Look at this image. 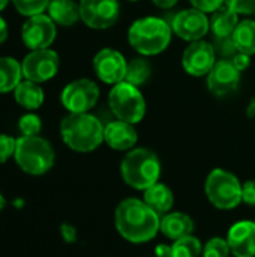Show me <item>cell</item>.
Returning <instances> with one entry per match:
<instances>
[{
  "label": "cell",
  "mask_w": 255,
  "mask_h": 257,
  "mask_svg": "<svg viewBox=\"0 0 255 257\" xmlns=\"http://www.w3.org/2000/svg\"><path fill=\"white\" fill-rule=\"evenodd\" d=\"M51 0H12L15 9L24 17H33L38 14H44L48 9Z\"/></svg>",
  "instance_id": "cell-27"
},
{
  "label": "cell",
  "mask_w": 255,
  "mask_h": 257,
  "mask_svg": "<svg viewBox=\"0 0 255 257\" xmlns=\"http://www.w3.org/2000/svg\"><path fill=\"white\" fill-rule=\"evenodd\" d=\"M234 45L239 53L252 56L255 54V21L254 20H243L239 21L234 33L231 35Z\"/></svg>",
  "instance_id": "cell-24"
},
{
  "label": "cell",
  "mask_w": 255,
  "mask_h": 257,
  "mask_svg": "<svg viewBox=\"0 0 255 257\" xmlns=\"http://www.w3.org/2000/svg\"><path fill=\"white\" fill-rule=\"evenodd\" d=\"M138 134L132 123L113 120L104 126V142L114 151H129L135 146Z\"/></svg>",
  "instance_id": "cell-17"
},
{
  "label": "cell",
  "mask_w": 255,
  "mask_h": 257,
  "mask_svg": "<svg viewBox=\"0 0 255 257\" xmlns=\"http://www.w3.org/2000/svg\"><path fill=\"white\" fill-rule=\"evenodd\" d=\"M240 83V72L236 69L231 60H216L210 72L207 74V87L215 96H225L233 93Z\"/></svg>",
  "instance_id": "cell-15"
},
{
  "label": "cell",
  "mask_w": 255,
  "mask_h": 257,
  "mask_svg": "<svg viewBox=\"0 0 255 257\" xmlns=\"http://www.w3.org/2000/svg\"><path fill=\"white\" fill-rule=\"evenodd\" d=\"M0 202H3V200H2V197H0Z\"/></svg>",
  "instance_id": "cell-43"
},
{
  "label": "cell",
  "mask_w": 255,
  "mask_h": 257,
  "mask_svg": "<svg viewBox=\"0 0 255 257\" xmlns=\"http://www.w3.org/2000/svg\"><path fill=\"white\" fill-rule=\"evenodd\" d=\"M129 2H138V0H129Z\"/></svg>",
  "instance_id": "cell-42"
},
{
  "label": "cell",
  "mask_w": 255,
  "mask_h": 257,
  "mask_svg": "<svg viewBox=\"0 0 255 257\" xmlns=\"http://www.w3.org/2000/svg\"><path fill=\"white\" fill-rule=\"evenodd\" d=\"M8 2H9V0H0V12L8 6Z\"/></svg>",
  "instance_id": "cell-41"
},
{
  "label": "cell",
  "mask_w": 255,
  "mask_h": 257,
  "mask_svg": "<svg viewBox=\"0 0 255 257\" xmlns=\"http://www.w3.org/2000/svg\"><path fill=\"white\" fill-rule=\"evenodd\" d=\"M116 229L122 238L134 244L152 241L161 230V218L144 200L125 199L119 203L114 214Z\"/></svg>",
  "instance_id": "cell-1"
},
{
  "label": "cell",
  "mask_w": 255,
  "mask_h": 257,
  "mask_svg": "<svg viewBox=\"0 0 255 257\" xmlns=\"http://www.w3.org/2000/svg\"><path fill=\"white\" fill-rule=\"evenodd\" d=\"M99 99V87L89 78H78L65 86L60 95L62 105L69 113H89Z\"/></svg>",
  "instance_id": "cell-8"
},
{
  "label": "cell",
  "mask_w": 255,
  "mask_h": 257,
  "mask_svg": "<svg viewBox=\"0 0 255 257\" xmlns=\"http://www.w3.org/2000/svg\"><path fill=\"white\" fill-rule=\"evenodd\" d=\"M231 62H233V65L236 66V69H237L239 72H243V71L251 65L249 56H248V54H243V53H237V54L231 59Z\"/></svg>",
  "instance_id": "cell-35"
},
{
  "label": "cell",
  "mask_w": 255,
  "mask_h": 257,
  "mask_svg": "<svg viewBox=\"0 0 255 257\" xmlns=\"http://www.w3.org/2000/svg\"><path fill=\"white\" fill-rule=\"evenodd\" d=\"M65 145L75 152H92L104 142V125L90 113H69L60 123Z\"/></svg>",
  "instance_id": "cell-2"
},
{
  "label": "cell",
  "mask_w": 255,
  "mask_h": 257,
  "mask_svg": "<svg viewBox=\"0 0 255 257\" xmlns=\"http://www.w3.org/2000/svg\"><path fill=\"white\" fill-rule=\"evenodd\" d=\"M56 35H57L56 23L51 20L50 15H44V14L29 17L21 29L23 42L30 50L48 48L54 42Z\"/></svg>",
  "instance_id": "cell-12"
},
{
  "label": "cell",
  "mask_w": 255,
  "mask_h": 257,
  "mask_svg": "<svg viewBox=\"0 0 255 257\" xmlns=\"http://www.w3.org/2000/svg\"><path fill=\"white\" fill-rule=\"evenodd\" d=\"M242 202L249 206H255V179L246 181L242 185Z\"/></svg>",
  "instance_id": "cell-34"
},
{
  "label": "cell",
  "mask_w": 255,
  "mask_h": 257,
  "mask_svg": "<svg viewBox=\"0 0 255 257\" xmlns=\"http://www.w3.org/2000/svg\"><path fill=\"white\" fill-rule=\"evenodd\" d=\"M171 26L158 17H144L132 23L128 30L131 47L143 56H156L171 42Z\"/></svg>",
  "instance_id": "cell-3"
},
{
  "label": "cell",
  "mask_w": 255,
  "mask_h": 257,
  "mask_svg": "<svg viewBox=\"0 0 255 257\" xmlns=\"http://www.w3.org/2000/svg\"><path fill=\"white\" fill-rule=\"evenodd\" d=\"M230 253L228 241L222 238H212L203 247V257H228Z\"/></svg>",
  "instance_id": "cell-28"
},
{
  "label": "cell",
  "mask_w": 255,
  "mask_h": 257,
  "mask_svg": "<svg viewBox=\"0 0 255 257\" xmlns=\"http://www.w3.org/2000/svg\"><path fill=\"white\" fill-rule=\"evenodd\" d=\"M48 15L59 26H74L81 20L80 5L74 0H51L48 5Z\"/></svg>",
  "instance_id": "cell-19"
},
{
  "label": "cell",
  "mask_w": 255,
  "mask_h": 257,
  "mask_svg": "<svg viewBox=\"0 0 255 257\" xmlns=\"http://www.w3.org/2000/svg\"><path fill=\"white\" fill-rule=\"evenodd\" d=\"M224 5L239 15L255 14V0H225Z\"/></svg>",
  "instance_id": "cell-32"
},
{
  "label": "cell",
  "mask_w": 255,
  "mask_h": 257,
  "mask_svg": "<svg viewBox=\"0 0 255 257\" xmlns=\"http://www.w3.org/2000/svg\"><path fill=\"white\" fill-rule=\"evenodd\" d=\"M248 114H249L251 117L255 116V99L251 101V104H249V107H248Z\"/></svg>",
  "instance_id": "cell-40"
},
{
  "label": "cell",
  "mask_w": 255,
  "mask_h": 257,
  "mask_svg": "<svg viewBox=\"0 0 255 257\" xmlns=\"http://www.w3.org/2000/svg\"><path fill=\"white\" fill-rule=\"evenodd\" d=\"M14 98L26 110H36L42 105L45 99V93L39 83L24 80L15 87Z\"/></svg>",
  "instance_id": "cell-20"
},
{
  "label": "cell",
  "mask_w": 255,
  "mask_h": 257,
  "mask_svg": "<svg viewBox=\"0 0 255 257\" xmlns=\"http://www.w3.org/2000/svg\"><path fill=\"white\" fill-rule=\"evenodd\" d=\"M161 232L173 241L192 235L194 221L183 212H170L161 218Z\"/></svg>",
  "instance_id": "cell-18"
},
{
  "label": "cell",
  "mask_w": 255,
  "mask_h": 257,
  "mask_svg": "<svg viewBox=\"0 0 255 257\" xmlns=\"http://www.w3.org/2000/svg\"><path fill=\"white\" fill-rule=\"evenodd\" d=\"M237 24H239V14H236L225 5L221 6L218 11H215L210 18V30L216 38L231 36Z\"/></svg>",
  "instance_id": "cell-22"
},
{
  "label": "cell",
  "mask_w": 255,
  "mask_h": 257,
  "mask_svg": "<svg viewBox=\"0 0 255 257\" xmlns=\"http://www.w3.org/2000/svg\"><path fill=\"white\" fill-rule=\"evenodd\" d=\"M212 45H213L216 54H219L222 59H233L239 53L231 36H225V38H216V36H213Z\"/></svg>",
  "instance_id": "cell-30"
},
{
  "label": "cell",
  "mask_w": 255,
  "mask_h": 257,
  "mask_svg": "<svg viewBox=\"0 0 255 257\" xmlns=\"http://www.w3.org/2000/svg\"><path fill=\"white\" fill-rule=\"evenodd\" d=\"M173 33L183 41L194 42L203 39L210 30V20L204 12L189 8L177 12L170 23Z\"/></svg>",
  "instance_id": "cell-11"
},
{
  "label": "cell",
  "mask_w": 255,
  "mask_h": 257,
  "mask_svg": "<svg viewBox=\"0 0 255 257\" xmlns=\"http://www.w3.org/2000/svg\"><path fill=\"white\" fill-rule=\"evenodd\" d=\"M203 245L200 239H197L192 235L177 239L171 245V257H200Z\"/></svg>",
  "instance_id": "cell-26"
},
{
  "label": "cell",
  "mask_w": 255,
  "mask_h": 257,
  "mask_svg": "<svg viewBox=\"0 0 255 257\" xmlns=\"http://www.w3.org/2000/svg\"><path fill=\"white\" fill-rule=\"evenodd\" d=\"M17 139L8 134H0V164L6 163L15 154Z\"/></svg>",
  "instance_id": "cell-31"
},
{
  "label": "cell",
  "mask_w": 255,
  "mask_h": 257,
  "mask_svg": "<svg viewBox=\"0 0 255 257\" xmlns=\"http://www.w3.org/2000/svg\"><path fill=\"white\" fill-rule=\"evenodd\" d=\"M179 0H152V3L161 9H171L173 6H176Z\"/></svg>",
  "instance_id": "cell-38"
},
{
  "label": "cell",
  "mask_w": 255,
  "mask_h": 257,
  "mask_svg": "<svg viewBox=\"0 0 255 257\" xmlns=\"http://www.w3.org/2000/svg\"><path fill=\"white\" fill-rule=\"evenodd\" d=\"M227 241L234 257H255V221H237L230 227Z\"/></svg>",
  "instance_id": "cell-16"
},
{
  "label": "cell",
  "mask_w": 255,
  "mask_h": 257,
  "mask_svg": "<svg viewBox=\"0 0 255 257\" xmlns=\"http://www.w3.org/2000/svg\"><path fill=\"white\" fill-rule=\"evenodd\" d=\"M143 200H144L146 205L150 206L156 214H159V215L164 214V215H165V214H168V211L173 208L174 196H173V191H171L167 185L156 182L155 185L149 187V188L144 191Z\"/></svg>",
  "instance_id": "cell-21"
},
{
  "label": "cell",
  "mask_w": 255,
  "mask_h": 257,
  "mask_svg": "<svg viewBox=\"0 0 255 257\" xmlns=\"http://www.w3.org/2000/svg\"><path fill=\"white\" fill-rule=\"evenodd\" d=\"M152 75V66L150 63L143 59V57H135L131 62H128L126 66V74H125V80L126 83L140 87L143 86Z\"/></svg>",
  "instance_id": "cell-25"
},
{
  "label": "cell",
  "mask_w": 255,
  "mask_h": 257,
  "mask_svg": "<svg viewBox=\"0 0 255 257\" xmlns=\"http://www.w3.org/2000/svg\"><path fill=\"white\" fill-rule=\"evenodd\" d=\"M62 235L68 242H72L77 239V230L71 224H63L62 226Z\"/></svg>",
  "instance_id": "cell-36"
},
{
  "label": "cell",
  "mask_w": 255,
  "mask_h": 257,
  "mask_svg": "<svg viewBox=\"0 0 255 257\" xmlns=\"http://www.w3.org/2000/svg\"><path fill=\"white\" fill-rule=\"evenodd\" d=\"M128 62L123 54L114 48H102L93 57V71L96 77L107 84H117L125 80Z\"/></svg>",
  "instance_id": "cell-14"
},
{
  "label": "cell",
  "mask_w": 255,
  "mask_h": 257,
  "mask_svg": "<svg viewBox=\"0 0 255 257\" xmlns=\"http://www.w3.org/2000/svg\"><path fill=\"white\" fill-rule=\"evenodd\" d=\"M23 68L20 62L14 57H0V93H8L15 90V87L23 81Z\"/></svg>",
  "instance_id": "cell-23"
},
{
  "label": "cell",
  "mask_w": 255,
  "mask_h": 257,
  "mask_svg": "<svg viewBox=\"0 0 255 257\" xmlns=\"http://www.w3.org/2000/svg\"><path fill=\"white\" fill-rule=\"evenodd\" d=\"M59 66V54L50 48L32 50L21 62L24 78L35 83H45L51 80L57 74Z\"/></svg>",
  "instance_id": "cell-9"
},
{
  "label": "cell",
  "mask_w": 255,
  "mask_h": 257,
  "mask_svg": "<svg viewBox=\"0 0 255 257\" xmlns=\"http://www.w3.org/2000/svg\"><path fill=\"white\" fill-rule=\"evenodd\" d=\"M8 33H9V30H8V24H6L5 18L0 15V44H3V42L8 39Z\"/></svg>",
  "instance_id": "cell-39"
},
{
  "label": "cell",
  "mask_w": 255,
  "mask_h": 257,
  "mask_svg": "<svg viewBox=\"0 0 255 257\" xmlns=\"http://www.w3.org/2000/svg\"><path fill=\"white\" fill-rule=\"evenodd\" d=\"M108 104L116 119L132 125L141 122L146 114V101L141 92L126 81L113 86L108 93Z\"/></svg>",
  "instance_id": "cell-6"
},
{
  "label": "cell",
  "mask_w": 255,
  "mask_h": 257,
  "mask_svg": "<svg viewBox=\"0 0 255 257\" xmlns=\"http://www.w3.org/2000/svg\"><path fill=\"white\" fill-rule=\"evenodd\" d=\"M216 63V51L212 42L203 39L191 42L182 56L183 69L192 77H204Z\"/></svg>",
  "instance_id": "cell-13"
},
{
  "label": "cell",
  "mask_w": 255,
  "mask_h": 257,
  "mask_svg": "<svg viewBox=\"0 0 255 257\" xmlns=\"http://www.w3.org/2000/svg\"><path fill=\"white\" fill-rule=\"evenodd\" d=\"M155 254L156 257H171V247L167 244H159L155 248Z\"/></svg>",
  "instance_id": "cell-37"
},
{
  "label": "cell",
  "mask_w": 255,
  "mask_h": 257,
  "mask_svg": "<svg viewBox=\"0 0 255 257\" xmlns=\"http://www.w3.org/2000/svg\"><path fill=\"white\" fill-rule=\"evenodd\" d=\"M120 173L129 187L146 191L158 182L161 176V163L152 151L137 148L129 151L123 158Z\"/></svg>",
  "instance_id": "cell-5"
},
{
  "label": "cell",
  "mask_w": 255,
  "mask_h": 257,
  "mask_svg": "<svg viewBox=\"0 0 255 257\" xmlns=\"http://www.w3.org/2000/svg\"><path fill=\"white\" fill-rule=\"evenodd\" d=\"M14 160L24 173L41 176L51 170L56 154L48 140L39 136H21L17 139Z\"/></svg>",
  "instance_id": "cell-4"
},
{
  "label": "cell",
  "mask_w": 255,
  "mask_h": 257,
  "mask_svg": "<svg viewBox=\"0 0 255 257\" xmlns=\"http://www.w3.org/2000/svg\"><path fill=\"white\" fill-rule=\"evenodd\" d=\"M204 191L210 203L218 209H234L242 202V185L239 179L224 169H215L209 173Z\"/></svg>",
  "instance_id": "cell-7"
},
{
  "label": "cell",
  "mask_w": 255,
  "mask_h": 257,
  "mask_svg": "<svg viewBox=\"0 0 255 257\" xmlns=\"http://www.w3.org/2000/svg\"><path fill=\"white\" fill-rule=\"evenodd\" d=\"M18 128L23 136H39L42 128L41 117L35 113L23 114L18 120Z\"/></svg>",
  "instance_id": "cell-29"
},
{
  "label": "cell",
  "mask_w": 255,
  "mask_h": 257,
  "mask_svg": "<svg viewBox=\"0 0 255 257\" xmlns=\"http://www.w3.org/2000/svg\"><path fill=\"white\" fill-rule=\"evenodd\" d=\"M189 3L192 5V8L207 14V12H215L218 11L221 6H224L225 0H189Z\"/></svg>",
  "instance_id": "cell-33"
},
{
  "label": "cell",
  "mask_w": 255,
  "mask_h": 257,
  "mask_svg": "<svg viewBox=\"0 0 255 257\" xmlns=\"http://www.w3.org/2000/svg\"><path fill=\"white\" fill-rule=\"evenodd\" d=\"M80 14L87 27L104 30L116 24L120 15V6L117 0H81Z\"/></svg>",
  "instance_id": "cell-10"
}]
</instances>
